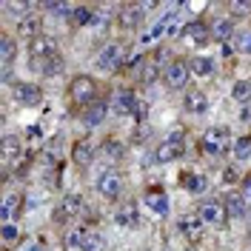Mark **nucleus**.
<instances>
[{
  "instance_id": "79ce46f5",
  "label": "nucleus",
  "mask_w": 251,
  "mask_h": 251,
  "mask_svg": "<svg viewBox=\"0 0 251 251\" xmlns=\"http://www.w3.org/2000/svg\"><path fill=\"white\" fill-rule=\"evenodd\" d=\"M188 251H197V249H188Z\"/></svg>"
},
{
  "instance_id": "5701e85b",
  "label": "nucleus",
  "mask_w": 251,
  "mask_h": 251,
  "mask_svg": "<svg viewBox=\"0 0 251 251\" xmlns=\"http://www.w3.org/2000/svg\"><path fill=\"white\" fill-rule=\"evenodd\" d=\"M114 223L123 226V228H140L143 217H140V211H137V205H123V208L114 211Z\"/></svg>"
},
{
  "instance_id": "dca6fc26",
  "label": "nucleus",
  "mask_w": 251,
  "mask_h": 251,
  "mask_svg": "<svg viewBox=\"0 0 251 251\" xmlns=\"http://www.w3.org/2000/svg\"><path fill=\"white\" fill-rule=\"evenodd\" d=\"M205 226L203 220H200V214H188V217H180V223H177V231L186 237L188 243H200L205 234Z\"/></svg>"
},
{
  "instance_id": "20e7f679",
  "label": "nucleus",
  "mask_w": 251,
  "mask_h": 251,
  "mask_svg": "<svg viewBox=\"0 0 251 251\" xmlns=\"http://www.w3.org/2000/svg\"><path fill=\"white\" fill-rule=\"evenodd\" d=\"M186 151V128H172L163 140L157 143L154 149V163L160 166H166V163H174V160H180Z\"/></svg>"
},
{
  "instance_id": "72a5a7b5",
  "label": "nucleus",
  "mask_w": 251,
  "mask_h": 251,
  "mask_svg": "<svg viewBox=\"0 0 251 251\" xmlns=\"http://www.w3.org/2000/svg\"><path fill=\"white\" fill-rule=\"evenodd\" d=\"M234 51H240V54H251V29H237L234 34Z\"/></svg>"
},
{
  "instance_id": "2eb2a0df",
  "label": "nucleus",
  "mask_w": 251,
  "mask_h": 251,
  "mask_svg": "<svg viewBox=\"0 0 251 251\" xmlns=\"http://www.w3.org/2000/svg\"><path fill=\"white\" fill-rule=\"evenodd\" d=\"M197 214H200V220H203L205 226L220 228L226 223V205L220 203V200H203L200 208H197Z\"/></svg>"
},
{
  "instance_id": "aec40b11",
  "label": "nucleus",
  "mask_w": 251,
  "mask_h": 251,
  "mask_svg": "<svg viewBox=\"0 0 251 251\" xmlns=\"http://www.w3.org/2000/svg\"><path fill=\"white\" fill-rule=\"evenodd\" d=\"M223 205H226V214H231V217H246L249 214V203H246L243 191H226Z\"/></svg>"
},
{
  "instance_id": "423d86ee",
  "label": "nucleus",
  "mask_w": 251,
  "mask_h": 251,
  "mask_svg": "<svg viewBox=\"0 0 251 251\" xmlns=\"http://www.w3.org/2000/svg\"><path fill=\"white\" fill-rule=\"evenodd\" d=\"M94 186H97V191H100V197H103V200L117 203V200H120V194H123V174L117 172V169H103Z\"/></svg>"
},
{
  "instance_id": "b1692460",
  "label": "nucleus",
  "mask_w": 251,
  "mask_h": 251,
  "mask_svg": "<svg viewBox=\"0 0 251 251\" xmlns=\"http://www.w3.org/2000/svg\"><path fill=\"white\" fill-rule=\"evenodd\" d=\"M146 205H149V211L157 214V217H169V197H166L163 188H151L149 197H146Z\"/></svg>"
},
{
  "instance_id": "a878e982",
  "label": "nucleus",
  "mask_w": 251,
  "mask_h": 251,
  "mask_svg": "<svg viewBox=\"0 0 251 251\" xmlns=\"http://www.w3.org/2000/svg\"><path fill=\"white\" fill-rule=\"evenodd\" d=\"M188 69H191L194 77H211V75H214V57H208V54H194V57L188 60Z\"/></svg>"
},
{
  "instance_id": "c756f323",
  "label": "nucleus",
  "mask_w": 251,
  "mask_h": 251,
  "mask_svg": "<svg viewBox=\"0 0 251 251\" xmlns=\"http://www.w3.org/2000/svg\"><path fill=\"white\" fill-rule=\"evenodd\" d=\"M63 66H66V60H63V54H57V57H51V60L34 63L31 69H34L37 75H43V77H57V75L63 72Z\"/></svg>"
},
{
  "instance_id": "473e14b6",
  "label": "nucleus",
  "mask_w": 251,
  "mask_h": 251,
  "mask_svg": "<svg viewBox=\"0 0 251 251\" xmlns=\"http://www.w3.org/2000/svg\"><path fill=\"white\" fill-rule=\"evenodd\" d=\"M43 12H49V15H57V17H63V20H72V15H75V6H72V3H43Z\"/></svg>"
},
{
  "instance_id": "9d476101",
  "label": "nucleus",
  "mask_w": 251,
  "mask_h": 251,
  "mask_svg": "<svg viewBox=\"0 0 251 251\" xmlns=\"http://www.w3.org/2000/svg\"><path fill=\"white\" fill-rule=\"evenodd\" d=\"M57 54H60V46H57V40H54L51 34H40L37 40L29 43L31 66H34V63H43V60H51V57H57Z\"/></svg>"
},
{
  "instance_id": "f03ea898",
  "label": "nucleus",
  "mask_w": 251,
  "mask_h": 251,
  "mask_svg": "<svg viewBox=\"0 0 251 251\" xmlns=\"http://www.w3.org/2000/svg\"><path fill=\"white\" fill-rule=\"evenodd\" d=\"M228 149H234V143H231V131H228L226 126H208L203 134H200V151H203L205 157L217 160V157H223Z\"/></svg>"
},
{
  "instance_id": "0eeeda50",
  "label": "nucleus",
  "mask_w": 251,
  "mask_h": 251,
  "mask_svg": "<svg viewBox=\"0 0 251 251\" xmlns=\"http://www.w3.org/2000/svg\"><path fill=\"white\" fill-rule=\"evenodd\" d=\"M188 77H191V69H188V60L183 57H174L166 69H163V83L169 92H180L188 86Z\"/></svg>"
},
{
  "instance_id": "ea45409f",
  "label": "nucleus",
  "mask_w": 251,
  "mask_h": 251,
  "mask_svg": "<svg viewBox=\"0 0 251 251\" xmlns=\"http://www.w3.org/2000/svg\"><path fill=\"white\" fill-rule=\"evenodd\" d=\"M243 194H246V200H251V172L243 174V188H240Z\"/></svg>"
},
{
  "instance_id": "c9c22d12",
  "label": "nucleus",
  "mask_w": 251,
  "mask_h": 251,
  "mask_svg": "<svg viewBox=\"0 0 251 251\" xmlns=\"http://www.w3.org/2000/svg\"><path fill=\"white\" fill-rule=\"evenodd\" d=\"M103 249H106V237L100 231H89L86 243H83V251H103Z\"/></svg>"
},
{
  "instance_id": "7c9ffc66",
  "label": "nucleus",
  "mask_w": 251,
  "mask_h": 251,
  "mask_svg": "<svg viewBox=\"0 0 251 251\" xmlns=\"http://www.w3.org/2000/svg\"><path fill=\"white\" fill-rule=\"evenodd\" d=\"M20 208H23V197H20V194H6V200H3V205H0V220L9 223L12 214L20 211Z\"/></svg>"
},
{
  "instance_id": "6e6552de",
  "label": "nucleus",
  "mask_w": 251,
  "mask_h": 251,
  "mask_svg": "<svg viewBox=\"0 0 251 251\" xmlns=\"http://www.w3.org/2000/svg\"><path fill=\"white\" fill-rule=\"evenodd\" d=\"M12 100L17 106H23V109H34V106L43 103V86L29 83V80H17L12 86Z\"/></svg>"
},
{
  "instance_id": "f704fd0d",
  "label": "nucleus",
  "mask_w": 251,
  "mask_h": 251,
  "mask_svg": "<svg viewBox=\"0 0 251 251\" xmlns=\"http://www.w3.org/2000/svg\"><path fill=\"white\" fill-rule=\"evenodd\" d=\"M231 151H234L237 160H251V134H240Z\"/></svg>"
},
{
  "instance_id": "bb28decb",
  "label": "nucleus",
  "mask_w": 251,
  "mask_h": 251,
  "mask_svg": "<svg viewBox=\"0 0 251 251\" xmlns=\"http://www.w3.org/2000/svg\"><path fill=\"white\" fill-rule=\"evenodd\" d=\"M20 154H23L20 134H3V160L6 163H15V160H20Z\"/></svg>"
},
{
  "instance_id": "e433bc0d",
  "label": "nucleus",
  "mask_w": 251,
  "mask_h": 251,
  "mask_svg": "<svg viewBox=\"0 0 251 251\" xmlns=\"http://www.w3.org/2000/svg\"><path fill=\"white\" fill-rule=\"evenodd\" d=\"M228 12L231 17H240V15H251V3H243V0H234V3H228Z\"/></svg>"
},
{
  "instance_id": "58836bf2",
  "label": "nucleus",
  "mask_w": 251,
  "mask_h": 251,
  "mask_svg": "<svg viewBox=\"0 0 251 251\" xmlns=\"http://www.w3.org/2000/svg\"><path fill=\"white\" fill-rule=\"evenodd\" d=\"M237 180H243V177L237 174V169L234 166H226V169H223V183H226V186H234Z\"/></svg>"
},
{
  "instance_id": "6ab92c4d",
  "label": "nucleus",
  "mask_w": 251,
  "mask_h": 251,
  "mask_svg": "<svg viewBox=\"0 0 251 251\" xmlns=\"http://www.w3.org/2000/svg\"><path fill=\"white\" fill-rule=\"evenodd\" d=\"M208 26H211V37H214V40H220V43H231V40H234V34H237L234 17H231V15L214 17Z\"/></svg>"
},
{
  "instance_id": "f8f14e48",
  "label": "nucleus",
  "mask_w": 251,
  "mask_h": 251,
  "mask_svg": "<svg viewBox=\"0 0 251 251\" xmlns=\"http://www.w3.org/2000/svg\"><path fill=\"white\" fill-rule=\"evenodd\" d=\"M143 17H146V12H143L140 3H123L117 12V23L123 31H137L143 26Z\"/></svg>"
},
{
  "instance_id": "4be33fe9",
  "label": "nucleus",
  "mask_w": 251,
  "mask_h": 251,
  "mask_svg": "<svg viewBox=\"0 0 251 251\" xmlns=\"http://www.w3.org/2000/svg\"><path fill=\"white\" fill-rule=\"evenodd\" d=\"M180 186L186 188V191H191V194H200V191H205L208 188V177L205 174H197L191 172V169H186V172H180Z\"/></svg>"
},
{
  "instance_id": "7ed1b4c3",
  "label": "nucleus",
  "mask_w": 251,
  "mask_h": 251,
  "mask_svg": "<svg viewBox=\"0 0 251 251\" xmlns=\"http://www.w3.org/2000/svg\"><path fill=\"white\" fill-rule=\"evenodd\" d=\"M109 106H111V111H114L117 117H134V120L143 123V103H140V97H137V92H134L131 86L114 89Z\"/></svg>"
},
{
  "instance_id": "4c0bfd02",
  "label": "nucleus",
  "mask_w": 251,
  "mask_h": 251,
  "mask_svg": "<svg viewBox=\"0 0 251 251\" xmlns=\"http://www.w3.org/2000/svg\"><path fill=\"white\" fill-rule=\"evenodd\" d=\"M17 237H20V228L12 226V223H3V243L9 246V243H15Z\"/></svg>"
},
{
  "instance_id": "ddd939ff",
  "label": "nucleus",
  "mask_w": 251,
  "mask_h": 251,
  "mask_svg": "<svg viewBox=\"0 0 251 251\" xmlns=\"http://www.w3.org/2000/svg\"><path fill=\"white\" fill-rule=\"evenodd\" d=\"M94 157H97V143H94L92 137H80V140H75V146H72V160H75V166L89 169V166L94 163Z\"/></svg>"
},
{
  "instance_id": "a211bd4d",
  "label": "nucleus",
  "mask_w": 251,
  "mask_h": 251,
  "mask_svg": "<svg viewBox=\"0 0 251 251\" xmlns=\"http://www.w3.org/2000/svg\"><path fill=\"white\" fill-rule=\"evenodd\" d=\"M109 111H111V106L106 100H97V103H92V106H86V109L80 111V123L86 126V128H97L109 117Z\"/></svg>"
},
{
  "instance_id": "4468645a",
  "label": "nucleus",
  "mask_w": 251,
  "mask_h": 251,
  "mask_svg": "<svg viewBox=\"0 0 251 251\" xmlns=\"http://www.w3.org/2000/svg\"><path fill=\"white\" fill-rule=\"evenodd\" d=\"M40 31H43V15H37V12H31V15L15 20V34L17 37H26L29 43L40 37Z\"/></svg>"
},
{
  "instance_id": "1a4fd4ad",
  "label": "nucleus",
  "mask_w": 251,
  "mask_h": 251,
  "mask_svg": "<svg viewBox=\"0 0 251 251\" xmlns=\"http://www.w3.org/2000/svg\"><path fill=\"white\" fill-rule=\"evenodd\" d=\"M83 211H86L83 194H80V191H69V194H63V200L57 203V208H54V223H72V220L80 217Z\"/></svg>"
},
{
  "instance_id": "f257e3e1",
  "label": "nucleus",
  "mask_w": 251,
  "mask_h": 251,
  "mask_svg": "<svg viewBox=\"0 0 251 251\" xmlns=\"http://www.w3.org/2000/svg\"><path fill=\"white\" fill-rule=\"evenodd\" d=\"M100 83L89 75H75V77L69 80V86H66V97H69V106L75 111H83L86 106H92L97 103L100 97Z\"/></svg>"
},
{
  "instance_id": "393cba45",
  "label": "nucleus",
  "mask_w": 251,
  "mask_h": 251,
  "mask_svg": "<svg viewBox=\"0 0 251 251\" xmlns=\"http://www.w3.org/2000/svg\"><path fill=\"white\" fill-rule=\"evenodd\" d=\"M0 60H3V72H9L12 63L17 60V40L12 34H3L0 37Z\"/></svg>"
},
{
  "instance_id": "9b49d317",
  "label": "nucleus",
  "mask_w": 251,
  "mask_h": 251,
  "mask_svg": "<svg viewBox=\"0 0 251 251\" xmlns=\"http://www.w3.org/2000/svg\"><path fill=\"white\" fill-rule=\"evenodd\" d=\"M180 37L186 40L188 46H194V49H205L211 40H214V37H211V26L203 23V20H191V23H186Z\"/></svg>"
},
{
  "instance_id": "a19ab883",
  "label": "nucleus",
  "mask_w": 251,
  "mask_h": 251,
  "mask_svg": "<svg viewBox=\"0 0 251 251\" xmlns=\"http://www.w3.org/2000/svg\"><path fill=\"white\" fill-rule=\"evenodd\" d=\"M23 251H46V246H26Z\"/></svg>"
},
{
  "instance_id": "412c9836",
  "label": "nucleus",
  "mask_w": 251,
  "mask_h": 251,
  "mask_svg": "<svg viewBox=\"0 0 251 251\" xmlns=\"http://www.w3.org/2000/svg\"><path fill=\"white\" fill-rule=\"evenodd\" d=\"M160 75H163V66H160L151 54H149V57H146V63L140 66V72L134 75V80H137L140 86H151V83H157V77H160Z\"/></svg>"
},
{
  "instance_id": "cd10ccee",
  "label": "nucleus",
  "mask_w": 251,
  "mask_h": 251,
  "mask_svg": "<svg viewBox=\"0 0 251 251\" xmlns=\"http://www.w3.org/2000/svg\"><path fill=\"white\" fill-rule=\"evenodd\" d=\"M100 151H103V157H106L109 163H120L126 157V146H123V140H117V137H106L103 146H100Z\"/></svg>"
},
{
  "instance_id": "39448f33",
  "label": "nucleus",
  "mask_w": 251,
  "mask_h": 251,
  "mask_svg": "<svg viewBox=\"0 0 251 251\" xmlns=\"http://www.w3.org/2000/svg\"><path fill=\"white\" fill-rule=\"evenodd\" d=\"M126 54H128L126 40H111V43H106V46L100 49L94 66H97L100 72H120V66L126 63Z\"/></svg>"
},
{
  "instance_id": "2f4dec72",
  "label": "nucleus",
  "mask_w": 251,
  "mask_h": 251,
  "mask_svg": "<svg viewBox=\"0 0 251 251\" xmlns=\"http://www.w3.org/2000/svg\"><path fill=\"white\" fill-rule=\"evenodd\" d=\"M231 97H234L237 103L249 106V103H251V80H237L234 89H231Z\"/></svg>"
},
{
  "instance_id": "c85d7f7f",
  "label": "nucleus",
  "mask_w": 251,
  "mask_h": 251,
  "mask_svg": "<svg viewBox=\"0 0 251 251\" xmlns=\"http://www.w3.org/2000/svg\"><path fill=\"white\" fill-rule=\"evenodd\" d=\"M72 26H97V6H75Z\"/></svg>"
},
{
  "instance_id": "f3484780",
  "label": "nucleus",
  "mask_w": 251,
  "mask_h": 251,
  "mask_svg": "<svg viewBox=\"0 0 251 251\" xmlns=\"http://www.w3.org/2000/svg\"><path fill=\"white\" fill-rule=\"evenodd\" d=\"M183 111L191 114V117H200L208 111V94L203 89H186L183 94Z\"/></svg>"
}]
</instances>
